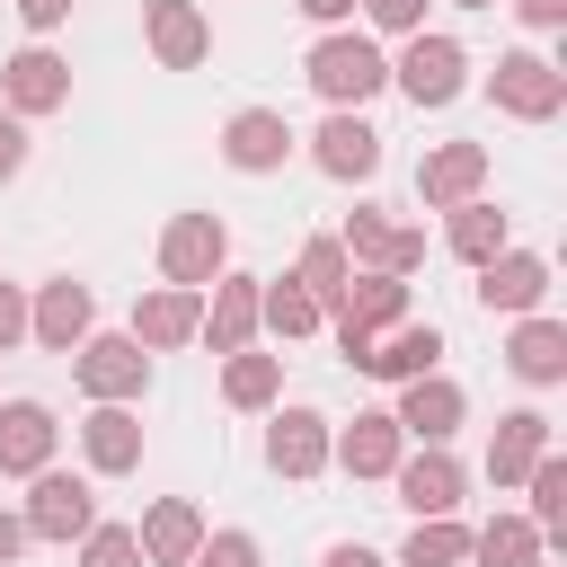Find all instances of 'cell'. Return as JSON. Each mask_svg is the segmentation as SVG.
<instances>
[{
  "label": "cell",
  "mask_w": 567,
  "mask_h": 567,
  "mask_svg": "<svg viewBox=\"0 0 567 567\" xmlns=\"http://www.w3.org/2000/svg\"><path fill=\"white\" fill-rule=\"evenodd\" d=\"M390 478H399V505H408V514H461V487H470V478H461V461H452L443 443L399 452V470H390Z\"/></svg>",
  "instance_id": "18"
},
{
  "label": "cell",
  "mask_w": 567,
  "mask_h": 567,
  "mask_svg": "<svg viewBox=\"0 0 567 567\" xmlns=\"http://www.w3.org/2000/svg\"><path fill=\"white\" fill-rule=\"evenodd\" d=\"M80 452H89V470H97V478L142 470V416H133V408H115V399H97V408H89V425H80Z\"/></svg>",
  "instance_id": "22"
},
{
  "label": "cell",
  "mask_w": 567,
  "mask_h": 567,
  "mask_svg": "<svg viewBox=\"0 0 567 567\" xmlns=\"http://www.w3.org/2000/svg\"><path fill=\"white\" fill-rule=\"evenodd\" d=\"M186 567H257V532H204Z\"/></svg>",
  "instance_id": "35"
},
{
  "label": "cell",
  "mask_w": 567,
  "mask_h": 567,
  "mask_svg": "<svg viewBox=\"0 0 567 567\" xmlns=\"http://www.w3.org/2000/svg\"><path fill=\"white\" fill-rule=\"evenodd\" d=\"M434 354H443V328H381L372 337V354H363V372H381V381H416V372H434Z\"/></svg>",
  "instance_id": "27"
},
{
  "label": "cell",
  "mask_w": 567,
  "mask_h": 567,
  "mask_svg": "<svg viewBox=\"0 0 567 567\" xmlns=\"http://www.w3.org/2000/svg\"><path fill=\"white\" fill-rule=\"evenodd\" d=\"M18 168H27V115H9V106H0V186H9Z\"/></svg>",
  "instance_id": "37"
},
{
  "label": "cell",
  "mask_w": 567,
  "mask_h": 567,
  "mask_svg": "<svg viewBox=\"0 0 567 567\" xmlns=\"http://www.w3.org/2000/svg\"><path fill=\"white\" fill-rule=\"evenodd\" d=\"M89 328H97V292H89V284H71V275L35 284V301H27V337H35L44 354H71Z\"/></svg>",
  "instance_id": "9"
},
{
  "label": "cell",
  "mask_w": 567,
  "mask_h": 567,
  "mask_svg": "<svg viewBox=\"0 0 567 567\" xmlns=\"http://www.w3.org/2000/svg\"><path fill=\"white\" fill-rule=\"evenodd\" d=\"M310 168H319V177H337V186H354V177H372V168H381V133H372L354 106H328V124L310 133Z\"/></svg>",
  "instance_id": "12"
},
{
  "label": "cell",
  "mask_w": 567,
  "mask_h": 567,
  "mask_svg": "<svg viewBox=\"0 0 567 567\" xmlns=\"http://www.w3.org/2000/svg\"><path fill=\"white\" fill-rule=\"evenodd\" d=\"M266 470H275V478H319V470H328V416H319V408H275V425H266Z\"/></svg>",
  "instance_id": "16"
},
{
  "label": "cell",
  "mask_w": 567,
  "mask_h": 567,
  "mask_svg": "<svg viewBox=\"0 0 567 567\" xmlns=\"http://www.w3.org/2000/svg\"><path fill=\"white\" fill-rule=\"evenodd\" d=\"M337 248H346V257H363L372 275H416V266H425V230L390 221L381 204H354V213H346V230H337Z\"/></svg>",
  "instance_id": "5"
},
{
  "label": "cell",
  "mask_w": 567,
  "mask_h": 567,
  "mask_svg": "<svg viewBox=\"0 0 567 567\" xmlns=\"http://www.w3.org/2000/svg\"><path fill=\"white\" fill-rule=\"evenodd\" d=\"M487 186V142H434L425 159H416V204L425 213H452V204H470Z\"/></svg>",
  "instance_id": "13"
},
{
  "label": "cell",
  "mask_w": 567,
  "mask_h": 567,
  "mask_svg": "<svg viewBox=\"0 0 567 567\" xmlns=\"http://www.w3.org/2000/svg\"><path fill=\"white\" fill-rule=\"evenodd\" d=\"M221 266H230V230H221V213H177V221L159 230V275H168V284H195V292H204Z\"/></svg>",
  "instance_id": "6"
},
{
  "label": "cell",
  "mask_w": 567,
  "mask_h": 567,
  "mask_svg": "<svg viewBox=\"0 0 567 567\" xmlns=\"http://www.w3.org/2000/svg\"><path fill=\"white\" fill-rule=\"evenodd\" d=\"M18 18H27V27H35V35H53V27H62V18H71V0H18Z\"/></svg>",
  "instance_id": "40"
},
{
  "label": "cell",
  "mask_w": 567,
  "mask_h": 567,
  "mask_svg": "<svg viewBox=\"0 0 567 567\" xmlns=\"http://www.w3.org/2000/svg\"><path fill=\"white\" fill-rule=\"evenodd\" d=\"M354 9H363L381 35H416V27H425V0H354Z\"/></svg>",
  "instance_id": "36"
},
{
  "label": "cell",
  "mask_w": 567,
  "mask_h": 567,
  "mask_svg": "<svg viewBox=\"0 0 567 567\" xmlns=\"http://www.w3.org/2000/svg\"><path fill=\"white\" fill-rule=\"evenodd\" d=\"M487 97H496L514 124H549V115L567 106V71H558L549 53H532V44H514V53H496V71H487Z\"/></svg>",
  "instance_id": "2"
},
{
  "label": "cell",
  "mask_w": 567,
  "mask_h": 567,
  "mask_svg": "<svg viewBox=\"0 0 567 567\" xmlns=\"http://www.w3.org/2000/svg\"><path fill=\"white\" fill-rule=\"evenodd\" d=\"M461 9H496V0H461Z\"/></svg>",
  "instance_id": "44"
},
{
  "label": "cell",
  "mask_w": 567,
  "mask_h": 567,
  "mask_svg": "<svg viewBox=\"0 0 567 567\" xmlns=\"http://www.w3.org/2000/svg\"><path fill=\"white\" fill-rule=\"evenodd\" d=\"M80 567H142L133 523H89V532H80Z\"/></svg>",
  "instance_id": "34"
},
{
  "label": "cell",
  "mask_w": 567,
  "mask_h": 567,
  "mask_svg": "<svg viewBox=\"0 0 567 567\" xmlns=\"http://www.w3.org/2000/svg\"><path fill=\"white\" fill-rule=\"evenodd\" d=\"M292 9H301L310 27H346V18H354V0H292Z\"/></svg>",
  "instance_id": "41"
},
{
  "label": "cell",
  "mask_w": 567,
  "mask_h": 567,
  "mask_svg": "<svg viewBox=\"0 0 567 567\" xmlns=\"http://www.w3.org/2000/svg\"><path fill=\"white\" fill-rule=\"evenodd\" d=\"M133 540H142V558H151V567H186V558H195V540H204V514H195L186 496H159V505L133 523Z\"/></svg>",
  "instance_id": "24"
},
{
  "label": "cell",
  "mask_w": 567,
  "mask_h": 567,
  "mask_svg": "<svg viewBox=\"0 0 567 567\" xmlns=\"http://www.w3.org/2000/svg\"><path fill=\"white\" fill-rule=\"evenodd\" d=\"M301 80H310L328 106H363V97H381V89H390V62H381V44H372V35L328 27V35L301 53Z\"/></svg>",
  "instance_id": "1"
},
{
  "label": "cell",
  "mask_w": 567,
  "mask_h": 567,
  "mask_svg": "<svg viewBox=\"0 0 567 567\" xmlns=\"http://www.w3.org/2000/svg\"><path fill=\"white\" fill-rule=\"evenodd\" d=\"M275 390H284V354L239 346V354L221 363V399H230V408H275Z\"/></svg>",
  "instance_id": "30"
},
{
  "label": "cell",
  "mask_w": 567,
  "mask_h": 567,
  "mask_svg": "<svg viewBox=\"0 0 567 567\" xmlns=\"http://www.w3.org/2000/svg\"><path fill=\"white\" fill-rule=\"evenodd\" d=\"M53 408L44 399H0V478H35L53 461Z\"/></svg>",
  "instance_id": "19"
},
{
  "label": "cell",
  "mask_w": 567,
  "mask_h": 567,
  "mask_svg": "<svg viewBox=\"0 0 567 567\" xmlns=\"http://www.w3.org/2000/svg\"><path fill=\"white\" fill-rule=\"evenodd\" d=\"M505 363H514V381L558 390V381H567V328H558V319H540V310H523V328H514Z\"/></svg>",
  "instance_id": "23"
},
{
  "label": "cell",
  "mask_w": 567,
  "mask_h": 567,
  "mask_svg": "<svg viewBox=\"0 0 567 567\" xmlns=\"http://www.w3.org/2000/svg\"><path fill=\"white\" fill-rule=\"evenodd\" d=\"M390 89L408 97V106H452L461 89H470V53L452 44V35H408V53L390 62Z\"/></svg>",
  "instance_id": "3"
},
{
  "label": "cell",
  "mask_w": 567,
  "mask_h": 567,
  "mask_svg": "<svg viewBox=\"0 0 567 567\" xmlns=\"http://www.w3.org/2000/svg\"><path fill=\"white\" fill-rule=\"evenodd\" d=\"M18 549H27V523H18V514H9V505H0V567H9V558H18Z\"/></svg>",
  "instance_id": "42"
},
{
  "label": "cell",
  "mask_w": 567,
  "mask_h": 567,
  "mask_svg": "<svg viewBox=\"0 0 567 567\" xmlns=\"http://www.w3.org/2000/svg\"><path fill=\"white\" fill-rule=\"evenodd\" d=\"M523 27H567V0H505Z\"/></svg>",
  "instance_id": "39"
},
{
  "label": "cell",
  "mask_w": 567,
  "mask_h": 567,
  "mask_svg": "<svg viewBox=\"0 0 567 567\" xmlns=\"http://www.w3.org/2000/svg\"><path fill=\"white\" fill-rule=\"evenodd\" d=\"M195 319H204V292H195V284H159V292H142V301H133V337H142V354L186 346V337H195Z\"/></svg>",
  "instance_id": "21"
},
{
  "label": "cell",
  "mask_w": 567,
  "mask_h": 567,
  "mask_svg": "<svg viewBox=\"0 0 567 567\" xmlns=\"http://www.w3.org/2000/svg\"><path fill=\"white\" fill-rule=\"evenodd\" d=\"M292 275H301V292H310L319 310H337V292H346L354 257L337 248V230H319V239H301V266H292Z\"/></svg>",
  "instance_id": "31"
},
{
  "label": "cell",
  "mask_w": 567,
  "mask_h": 567,
  "mask_svg": "<svg viewBox=\"0 0 567 567\" xmlns=\"http://www.w3.org/2000/svg\"><path fill=\"white\" fill-rule=\"evenodd\" d=\"M399 434H416V443H452V425L470 416V399H461V381H443V372H416V381H399Z\"/></svg>",
  "instance_id": "15"
},
{
  "label": "cell",
  "mask_w": 567,
  "mask_h": 567,
  "mask_svg": "<svg viewBox=\"0 0 567 567\" xmlns=\"http://www.w3.org/2000/svg\"><path fill=\"white\" fill-rule=\"evenodd\" d=\"M18 523H27V540H80V532L97 523V487L44 461V470H35V496H27Z\"/></svg>",
  "instance_id": "7"
},
{
  "label": "cell",
  "mask_w": 567,
  "mask_h": 567,
  "mask_svg": "<svg viewBox=\"0 0 567 567\" xmlns=\"http://www.w3.org/2000/svg\"><path fill=\"white\" fill-rule=\"evenodd\" d=\"M549 452V416L540 408H514V416H496V443H487V478L496 487H523V470Z\"/></svg>",
  "instance_id": "25"
},
{
  "label": "cell",
  "mask_w": 567,
  "mask_h": 567,
  "mask_svg": "<svg viewBox=\"0 0 567 567\" xmlns=\"http://www.w3.org/2000/svg\"><path fill=\"white\" fill-rule=\"evenodd\" d=\"M257 328H275V337H319L328 310L301 292V275H275V284L257 275Z\"/></svg>",
  "instance_id": "28"
},
{
  "label": "cell",
  "mask_w": 567,
  "mask_h": 567,
  "mask_svg": "<svg viewBox=\"0 0 567 567\" xmlns=\"http://www.w3.org/2000/svg\"><path fill=\"white\" fill-rule=\"evenodd\" d=\"M292 142H301V133H292L275 106H239V115L221 124V159H230L239 177H275V168L292 159Z\"/></svg>",
  "instance_id": "11"
},
{
  "label": "cell",
  "mask_w": 567,
  "mask_h": 567,
  "mask_svg": "<svg viewBox=\"0 0 567 567\" xmlns=\"http://www.w3.org/2000/svg\"><path fill=\"white\" fill-rule=\"evenodd\" d=\"M399 452H408V434H399V416H390V408H372V416H354L346 434H328V461H337L346 478H390V470H399Z\"/></svg>",
  "instance_id": "17"
},
{
  "label": "cell",
  "mask_w": 567,
  "mask_h": 567,
  "mask_svg": "<svg viewBox=\"0 0 567 567\" xmlns=\"http://www.w3.org/2000/svg\"><path fill=\"white\" fill-rule=\"evenodd\" d=\"M470 558L478 567H540V523L532 514H496L470 532Z\"/></svg>",
  "instance_id": "29"
},
{
  "label": "cell",
  "mask_w": 567,
  "mask_h": 567,
  "mask_svg": "<svg viewBox=\"0 0 567 567\" xmlns=\"http://www.w3.org/2000/svg\"><path fill=\"white\" fill-rule=\"evenodd\" d=\"M478 301L505 310V319L540 310V301H549V257H532V248H496V257L478 266Z\"/></svg>",
  "instance_id": "14"
},
{
  "label": "cell",
  "mask_w": 567,
  "mask_h": 567,
  "mask_svg": "<svg viewBox=\"0 0 567 567\" xmlns=\"http://www.w3.org/2000/svg\"><path fill=\"white\" fill-rule=\"evenodd\" d=\"M142 44H151L159 71H195V62L213 53V18H204L195 0H151V9H142Z\"/></svg>",
  "instance_id": "10"
},
{
  "label": "cell",
  "mask_w": 567,
  "mask_h": 567,
  "mask_svg": "<svg viewBox=\"0 0 567 567\" xmlns=\"http://www.w3.org/2000/svg\"><path fill=\"white\" fill-rule=\"evenodd\" d=\"M523 487H532V523H540V540H549V532H567V461H558V452H540V461L523 470Z\"/></svg>",
  "instance_id": "33"
},
{
  "label": "cell",
  "mask_w": 567,
  "mask_h": 567,
  "mask_svg": "<svg viewBox=\"0 0 567 567\" xmlns=\"http://www.w3.org/2000/svg\"><path fill=\"white\" fill-rule=\"evenodd\" d=\"M319 567H381V558H372V549H363V540H337V549H328V558H319Z\"/></svg>",
  "instance_id": "43"
},
{
  "label": "cell",
  "mask_w": 567,
  "mask_h": 567,
  "mask_svg": "<svg viewBox=\"0 0 567 567\" xmlns=\"http://www.w3.org/2000/svg\"><path fill=\"white\" fill-rule=\"evenodd\" d=\"M9 346H27V292L18 284H0V354Z\"/></svg>",
  "instance_id": "38"
},
{
  "label": "cell",
  "mask_w": 567,
  "mask_h": 567,
  "mask_svg": "<svg viewBox=\"0 0 567 567\" xmlns=\"http://www.w3.org/2000/svg\"><path fill=\"white\" fill-rule=\"evenodd\" d=\"M461 558H470V532H461L452 514H416V532H408L399 567H461Z\"/></svg>",
  "instance_id": "32"
},
{
  "label": "cell",
  "mask_w": 567,
  "mask_h": 567,
  "mask_svg": "<svg viewBox=\"0 0 567 567\" xmlns=\"http://www.w3.org/2000/svg\"><path fill=\"white\" fill-rule=\"evenodd\" d=\"M452 257L461 266H487L496 248H514V221H505V204H487V195H470V204H452Z\"/></svg>",
  "instance_id": "26"
},
{
  "label": "cell",
  "mask_w": 567,
  "mask_h": 567,
  "mask_svg": "<svg viewBox=\"0 0 567 567\" xmlns=\"http://www.w3.org/2000/svg\"><path fill=\"white\" fill-rule=\"evenodd\" d=\"M195 337L213 346V354H239L248 337H257V275H213V301H204V319H195Z\"/></svg>",
  "instance_id": "20"
},
{
  "label": "cell",
  "mask_w": 567,
  "mask_h": 567,
  "mask_svg": "<svg viewBox=\"0 0 567 567\" xmlns=\"http://www.w3.org/2000/svg\"><path fill=\"white\" fill-rule=\"evenodd\" d=\"M71 372H80L89 399H115V408H133V399L151 390V354H142L133 328H124V337H97V328H89V337L71 346Z\"/></svg>",
  "instance_id": "4"
},
{
  "label": "cell",
  "mask_w": 567,
  "mask_h": 567,
  "mask_svg": "<svg viewBox=\"0 0 567 567\" xmlns=\"http://www.w3.org/2000/svg\"><path fill=\"white\" fill-rule=\"evenodd\" d=\"M0 106H9V115H53V106H71V62H62L53 44L9 53V62H0Z\"/></svg>",
  "instance_id": "8"
}]
</instances>
